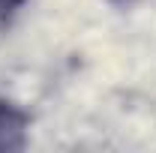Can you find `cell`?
<instances>
[{"instance_id":"6da1fadb","label":"cell","mask_w":156,"mask_h":153,"mask_svg":"<svg viewBox=\"0 0 156 153\" xmlns=\"http://www.w3.org/2000/svg\"><path fill=\"white\" fill-rule=\"evenodd\" d=\"M24 129L27 117L12 102H0V150H15L24 147Z\"/></svg>"},{"instance_id":"7a4b0ae2","label":"cell","mask_w":156,"mask_h":153,"mask_svg":"<svg viewBox=\"0 0 156 153\" xmlns=\"http://www.w3.org/2000/svg\"><path fill=\"white\" fill-rule=\"evenodd\" d=\"M24 3H27V0H0V18H6V15L18 12Z\"/></svg>"}]
</instances>
